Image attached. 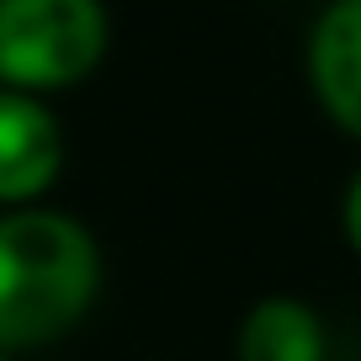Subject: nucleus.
<instances>
[{
  "instance_id": "nucleus-5",
  "label": "nucleus",
  "mask_w": 361,
  "mask_h": 361,
  "mask_svg": "<svg viewBox=\"0 0 361 361\" xmlns=\"http://www.w3.org/2000/svg\"><path fill=\"white\" fill-rule=\"evenodd\" d=\"M239 361H324V324L303 298H260L239 324Z\"/></svg>"
},
{
  "instance_id": "nucleus-1",
  "label": "nucleus",
  "mask_w": 361,
  "mask_h": 361,
  "mask_svg": "<svg viewBox=\"0 0 361 361\" xmlns=\"http://www.w3.org/2000/svg\"><path fill=\"white\" fill-rule=\"evenodd\" d=\"M102 287L90 228L54 207L0 213V356H22L85 319Z\"/></svg>"
},
{
  "instance_id": "nucleus-6",
  "label": "nucleus",
  "mask_w": 361,
  "mask_h": 361,
  "mask_svg": "<svg viewBox=\"0 0 361 361\" xmlns=\"http://www.w3.org/2000/svg\"><path fill=\"white\" fill-rule=\"evenodd\" d=\"M340 228H345L350 250L361 255V170L350 176V186H345V202H340Z\"/></svg>"
},
{
  "instance_id": "nucleus-2",
  "label": "nucleus",
  "mask_w": 361,
  "mask_h": 361,
  "mask_svg": "<svg viewBox=\"0 0 361 361\" xmlns=\"http://www.w3.org/2000/svg\"><path fill=\"white\" fill-rule=\"evenodd\" d=\"M112 22L96 0H0V90L54 96L102 64Z\"/></svg>"
},
{
  "instance_id": "nucleus-3",
  "label": "nucleus",
  "mask_w": 361,
  "mask_h": 361,
  "mask_svg": "<svg viewBox=\"0 0 361 361\" xmlns=\"http://www.w3.org/2000/svg\"><path fill=\"white\" fill-rule=\"evenodd\" d=\"M64 170V133L48 102L22 96V90H0V207H37Z\"/></svg>"
},
{
  "instance_id": "nucleus-7",
  "label": "nucleus",
  "mask_w": 361,
  "mask_h": 361,
  "mask_svg": "<svg viewBox=\"0 0 361 361\" xmlns=\"http://www.w3.org/2000/svg\"><path fill=\"white\" fill-rule=\"evenodd\" d=\"M0 361H11V356H0Z\"/></svg>"
},
{
  "instance_id": "nucleus-4",
  "label": "nucleus",
  "mask_w": 361,
  "mask_h": 361,
  "mask_svg": "<svg viewBox=\"0 0 361 361\" xmlns=\"http://www.w3.org/2000/svg\"><path fill=\"white\" fill-rule=\"evenodd\" d=\"M308 80L340 133L361 138V0H335L308 32Z\"/></svg>"
}]
</instances>
